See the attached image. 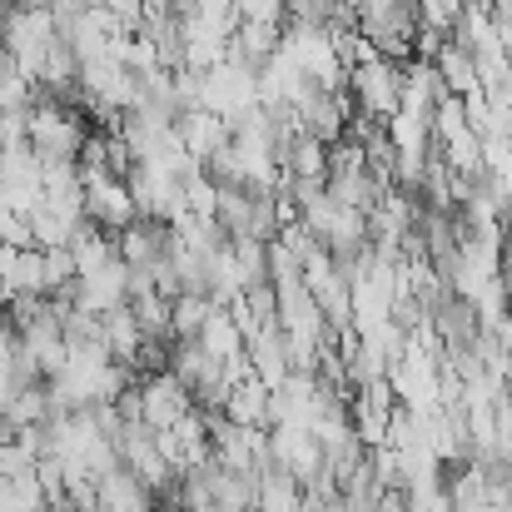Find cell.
<instances>
[{"label": "cell", "mask_w": 512, "mask_h": 512, "mask_svg": "<svg viewBox=\"0 0 512 512\" xmlns=\"http://www.w3.org/2000/svg\"><path fill=\"white\" fill-rule=\"evenodd\" d=\"M85 140H90V135H85L80 115H75L65 100L35 95V105H30V125H25V145H30L35 160H45V165H55V160H75Z\"/></svg>", "instance_id": "cell-1"}, {"label": "cell", "mask_w": 512, "mask_h": 512, "mask_svg": "<svg viewBox=\"0 0 512 512\" xmlns=\"http://www.w3.org/2000/svg\"><path fill=\"white\" fill-rule=\"evenodd\" d=\"M343 90H348V100H353L363 115L388 120V115H398V105H403V65L373 50L368 60H358V65L348 70Z\"/></svg>", "instance_id": "cell-2"}, {"label": "cell", "mask_w": 512, "mask_h": 512, "mask_svg": "<svg viewBox=\"0 0 512 512\" xmlns=\"http://www.w3.org/2000/svg\"><path fill=\"white\" fill-rule=\"evenodd\" d=\"M269 458H274L284 473H294L299 488H314V483L329 473L319 438H314L309 428H299V423H269Z\"/></svg>", "instance_id": "cell-3"}, {"label": "cell", "mask_w": 512, "mask_h": 512, "mask_svg": "<svg viewBox=\"0 0 512 512\" xmlns=\"http://www.w3.org/2000/svg\"><path fill=\"white\" fill-rule=\"evenodd\" d=\"M174 135H179V145L204 165L209 155H219V150L229 145V120H224V115H214V110H204V105H189V110H179Z\"/></svg>", "instance_id": "cell-4"}, {"label": "cell", "mask_w": 512, "mask_h": 512, "mask_svg": "<svg viewBox=\"0 0 512 512\" xmlns=\"http://www.w3.org/2000/svg\"><path fill=\"white\" fill-rule=\"evenodd\" d=\"M140 393H145V423L160 433V428H174L189 408H194V393L174 378V373H150L145 383H140Z\"/></svg>", "instance_id": "cell-5"}, {"label": "cell", "mask_w": 512, "mask_h": 512, "mask_svg": "<svg viewBox=\"0 0 512 512\" xmlns=\"http://www.w3.org/2000/svg\"><path fill=\"white\" fill-rule=\"evenodd\" d=\"M229 423H244V428H269V388L249 373V378H239L234 388H229V398H224V408H219Z\"/></svg>", "instance_id": "cell-6"}, {"label": "cell", "mask_w": 512, "mask_h": 512, "mask_svg": "<svg viewBox=\"0 0 512 512\" xmlns=\"http://www.w3.org/2000/svg\"><path fill=\"white\" fill-rule=\"evenodd\" d=\"M204 483H209V498H214L219 512H254V478L249 473H234V468L209 463L204 468Z\"/></svg>", "instance_id": "cell-7"}, {"label": "cell", "mask_w": 512, "mask_h": 512, "mask_svg": "<svg viewBox=\"0 0 512 512\" xmlns=\"http://www.w3.org/2000/svg\"><path fill=\"white\" fill-rule=\"evenodd\" d=\"M433 70H438L443 90H448V95H458V100H463V95H473V90H483V85H478V65H473V55H468L458 40H448V45L433 55Z\"/></svg>", "instance_id": "cell-8"}, {"label": "cell", "mask_w": 512, "mask_h": 512, "mask_svg": "<svg viewBox=\"0 0 512 512\" xmlns=\"http://www.w3.org/2000/svg\"><path fill=\"white\" fill-rule=\"evenodd\" d=\"M100 334L110 343V358L115 363H135V353H140V343H145V329L135 324V314H130V304H120V309H110V314H100Z\"/></svg>", "instance_id": "cell-9"}, {"label": "cell", "mask_w": 512, "mask_h": 512, "mask_svg": "<svg viewBox=\"0 0 512 512\" xmlns=\"http://www.w3.org/2000/svg\"><path fill=\"white\" fill-rule=\"evenodd\" d=\"M194 343H199V348H204L209 358H219V363H224V358H234V353L244 348V334H239L234 314L214 304V309H209V319L199 324V334H194Z\"/></svg>", "instance_id": "cell-10"}, {"label": "cell", "mask_w": 512, "mask_h": 512, "mask_svg": "<svg viewBox=\"0 0 512 512\" xmlns=\"http://www.w3.org/2000/svg\"><path fill=\"white\" fill-rule=\"evenodd\" d=\"M0 418H5V433H10V428H35V423H45V418H50V398H45V388H40V383H20Z\"/></svg>", "instance_id": "cell-11"}, {"label": "cell", "mask_w": 512, "mask_h": 512, "mask_svg": "<svg viewBox=\"0 0 512 512\" xmlns=\"http://www.w3.org/2000/svg\"><path fill=\"white\" fill-rule=\"evenodd\" d=\"M130 314H135V324L145 329V339H174L170 334V299H165L160 289L135 294V299H130Z\"/></svg>", "instance_id": "cell-12"}, {"label": "cell", "mask_w": 512, "mask_h": 512, "mask_svg": "<svg viewBox=\"0 0 512 512\" xmlns=\"http://www.w3.org/2000/svg\"><path fill=\"white\" fill-rule=\"evenodd\" d=\"M348 408H353V438H358L368 453L383 448V443H388V413H393V408L383 413V408H368V403H358V398H353Z\"/></svg>", "instance_id": "cell-13"}, {"label": "cell", "mask_w": 512, "mask_h": 512, "mask_svg": "<svg viewBox=\"0 0 512 512\" xmlns=\"http://www.w3.org/2000/svg\"><path fill=\"white\" fill-rule=\"evenodd\" d=\"M234 15L239 20H269V25H279L289 10H284V0H234Z\"/></svg>", "instance_id": "cell-14"}, {"label": "cell", "mask_w": 512, "mask_h": 512, "mask_svg": "<svg viewBox=\"0 0 512 512\" xmlns=\"http://www.w3.org/2000/svg\"><path fill=\"white\" fill-rule=\"evenodd\" d=\"M194 512H219V508H214V503H204V508H194Z\"/></svg>", "instance_id": "cell-15"}, {"label": "cell", "mask_w": 512, "mask_h": 512, "mask_svg": "<svg viewBox=\"0 0 512 512\" xmlns=\"http://www.w3.org/2000/svg\"><path fill=\"white\" fill-rule=\"evenodd\" d=\"M0 20H5V0H0Z\"/></svg>", "instance_id": "cell-16"}, {"label": "cell", "mask_w": 512, "mask_h": 512, "mask_svg": "<svg viewBox=\"0 0 512 512\" xmlns=\"http://www.w3.org/2000/svg\"><path fill=\"white\" fill-rule=\"evenodd\" d=\"M0 433H5V418H0Z\"/></svg>", "instance_id": "cell-17"}]
</instances>
